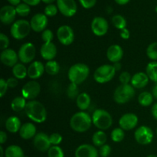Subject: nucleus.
<instances>
[{
  "mask_svg": "<svg viewBox=\"0 0 157 157\" xmlns=\"http://www.w3.org/2000/svg\"><path fill=\"white\" fill-rule=\"evenodd\" d=\"M41 39L44 43L52 42L54 39V33L51 29H45L41 33Z\"/></svg>",
  "mask_w": 157,
  "mask_h": 157,
  "instance_id": "79ce46f5",
  "label": "nucleus"
},
{
  "mask_svg": "<svg viewBox=\"0 0 157 157\" xmlns=\"http://www.w3.org/2000/svg\"><path fill=\"white\" fill-rule=\"evenodd\" d=\"M22 149L18 145H10L5 150V157H25Z\"/></svg>",
  "mask_w": 157,
  "mask_h": 157,
  "instance_id": "c85d7f7f",
  "label": "nucleus"
},
{
  "mask_svg": "<svg viewBox=\"0 0 157 157\" xmlns=\"http://www.w3.org/2000/svg\"><path fill=\"white\" fill-rule=\"evenodd\" d=\"M90 75V68L87 64L84 63H77L73 64L69 68L67 76L71 83H74L75 84H82L84 81L87 80Z\"/></svg>",
  "mask_w": 157,
  "mask_h": 157,
  "instance_id": "7ed1b4c3",
  "label": "nucleus"
},
{
  "mask_svg": "<svg viewBox=\"0 0 157 157\" xmlns=\"http://www.w3.org/2000/svg\"><path fill=\"white\" fill-rule=\"evenodd\" d=\"M17 12L15 7L11 5L4 6L0 9V21L4 25L13 24L15 22Z\"/></svg>",
  "mask_w": 157,
  "mask_h": 157,
  "instance_id": "2eb2a0df",
  "label": "nucleus"
},
{
  "mask_svg": "<svg viewBox=\"0 0 157 157\" xmlns=\"http://www.w3.org/2000/svg\"><path fill=\"white\" fill-rule=\"evenodd\" d=\"M147 55L153 61H157V41L149 44L147 48Z\"/></svg>",
  "mask_w": 157,
  "mask_h": 157,
  "instance_id": "c9c22d12",
  "label": "nucleus"
},
{
  "mask_svg": "<svg viewBox=\"0 0 157 157\" xmlns=\"http://www.w3.org/2000/svg\"><path fill=\"white\" fill-rule=\"evenodd\" d=\"M156 135H157V127H156Z\"/></svg>",
  "mask_w": 157,
  "mask_h": 157,
  "instance_id": "e2e57ef3",
  "label": "nucleus"
},
{
  "mask_svg": "<svg viewBox=\"0 0 157 157\" xmlns=\"http://www.w3.org/2000/svg\"><path fill=\"white\" fill-rule=\"evenodd\" d=\"M19 136L23 140H31L37 134L36 127L32 123H25L21 125L19 130Z\"/></svg>",
  "mask_w": 157,
  "mask_h": 157,
  "instance_id": "b1692460",
  "label": "nucleus"
},
{
  "mask_svg": "<svg viewBox=\"0 0 157 157\" xmlns=\"http://www.w3.org/2000/svg\"><path fill=\"white\" fill-rule=\"evenodd\" d=\"M41 1H42L44 3H45V4L50 5V4H53V2H55L57 1V0H41Z\"/></svg>",
  "mask_w": 157,
  "mask_h": 157,
  "instance_id": "bf43d9fd",
  "label": "nucleus"
},
{
  "mask_svg": "<svg viewBox=\"0 0 157 157\" xmlns=\"http://www.w3.org/2000/svg\"><path fill=\"white\" fill-rule=\"evenodd\" d=\"M114 1L117 4L120 5V6H124V5H127V3H129L130 0H114Z\"/></svg>",
  "mask_w": 157,
  "mask_h": 157,
  "instance_id": "6e6d98bb",
  "label": "nucleus"
},
{
  "mask_svg": "<svg viewBox=\"0 0 157 157\" xmlns=\"http://www.w3.org/2000/svg\"><path fill=\"white\" fill-rule=\"evenodd\" d=\"M13 76L18 80H22L28 76V68L22 63H18L12 67Z\"/></svg>",
  "mask_w": 157,
  "mask_h": 157,
  "instance_id": "bb28decb",
  "label": "nucleus"
},
{
  "mask_svg": "<svg viewBox=\"0 0 157 157\" xmlns=\"http://www.w3.org/2000/svg\"><path fill=\"white\" fill-rule=\"evenodd\" d=\"M23 2L30 6H35L41 2V0H22Z\"/></svg>",
  "mask_w": 157,
  "mask_h": 157,
  "instance_id": "3c124183",
  "label": "nucleus"
},
{
  "mask_svg": "<svg viewBox=\"0 0 157 157\" xmlns=\"http://www.w3.org/2000/svg\"><path fill=\"white\" fill-rule=\"evenodd\" d=\"M6 82H7L8 86H9V88H15L17 87L18 84V81L17 78H15V77H12V78H9L6 80Z\"/></svg>",
  "mask_w": 157,
  "mask_h": 157,
  "instance_id": "09e8293b",
  "label": "nucleus"
},
{
  "mask_svg": "<svg viewBox=\"0 0 157 157\" xmlns=\"http://www.w3.org/2000/svg\"><path fill=\"white\" fill-rule=\"evenodd\" d=\"M27 104L26 99L22 96L15 97L11 103V108L15 112H20L25 110Z\"/></svg>",
  "mask_w": 157,
  "mask_h": 157,
  "instance_id": "c756f323",
  "label": "nucleus"
},
{
  "mask_svg": "<svg viewBox=\"0 0 157 157\" xmlns=\"http://www.w3.org/2000/svg\"><path fill=\"white\" fill-rule=\"evenodd\" d=\"M41 85L35 80H32L26 83L21 88V94L26 100L33 101L39 95Z\"/></svg>",
  "mask_w": 157,
  "mask_h": 157,
  "instance_id": "9d476101",
  "label": "nucleus"
},
{
  "mask_svg": "<svg viewBox=\"0 0 157 157\" xmlns=\"http://www.w3.org/2000/svg\"><path fill=\"white\" fill-rule=\"evenodd\" d=\"M153 98L152 93L148 91H144L140 94L138 97V102L143 107H149L153 102Z\"/></svg>",
  "mask_w": 157,
  "mask_h": 157,
  "instance_id": "7c9ffc66",
  "label": "nucleus"
},
{
  "mask_svg": "<svg viewBox=\"0 0 157 157\" xmlns=\"http://www.w3.org/2000/svg\"><path fill=\"white\" fill-rule=\"evenodd\" d=\"M15 10H16L17 15H18L21 17H25L30 14L31 12V7L29 5L25 3H20L17 6H15Z\"/></svg>",
  "mask_w": 157,
  "mask_h": 157,
  "instance_id": "e433bc0d",
  "label": "nucleus"
},
{
  "mask_svg": "<svg viewBox=\"0 0 157 157\" xmlns=\"http://www.w3.org/2000/svg\"><path fill=\"white\" fill-rule=\"evenodd\" d=\"M111 140L114 143H120L121 141L124 140V137H125V133H124V130L121 127H117L112 130L111 134Z\"/></svg>",
  "mask_w": 157,
  "mask_h": 157,
  "instance_id": "f704fd0d",
  "label": "nucleus"
},
{
  "mask_svg": "<svg viewBox=\"0 0 157 157\" xmlns=\"http://www.w3.org/2000/svg\"><path fill=\"white\" fill-rule=\"evenodd\" d=\"M31 24L29 21L25 19H19L15 21L12 25L10 29V34L15 39L21 40L25 38L31 32Z\"/></svg>",
  "mask_w": 157,
  "mask_h": 157,
  "instance_id": "423d86ee",
  "label": "nucleus"
},
{
  "mask_svg": "<svg viewBox=\"0 0 157 157\" xmlns=\"http://www.w3.org/2000/svg\"><path fill=\"white\" fill-rule=\"evenodd\" d=\"M93 124L99 130H107L113 124V118L108 111L104 109H97L92 114Z\"/></svg>",
  "mask_w": 157,
  "mask_h": 157,
  "instance_id": "20e7f679",
  "label": "nucleus"
},
{
  "mask_svg": "<svg viewBox=\"0 0 157 157\" xmlns=\"http://www.w3.org/2000/svg\"><path fill=\"white\" fill-rule=\"evenodd\" d=\"M32 30L35 32H42L47 29L48 18L44 14L37 13L32 16L30 21Z\"/></svg>",
  "mask_w": 157,
  "mask_h": 157,
  "instance_id": "4468645a",
  "label": "nucleus"
},
{
  "mask_svg": "<svg viewBox=\"0 0 157 157\" xmlns=\"http://www.w3.org/2000/svg\"><path fill=\"white\" fill-rule=\"evenodd\" d=\"M56 5L58 11L67 18L74 16L78 11V6L75 0H57Z\"/></svg>",
  "mask_w": 157,
  "mask_h": 157,
  "instance_id": "f8f14e48",
  "label": "nucleus"
},
{
  "mask_svg": "<svg viewBox=\"0 0 157 157\" xmlns=\"http://www.w3.org/2000/svg\"><path fill=\"white\" fill-rule=\"evenodd\" d=\"M151 113L153 117L157 121V103H155L153 105V107H152Z\"/></svg>",
  "mask_w": 157,
  "mask_h": 157,
  "instance_id": "864d4df0",
  "label": "nucleus"
},
{
  "mask_svg": "<svg viewBox=\"0 0 157 157\" xmlns=\"http://www.w3.org/2000/svg\"><path fill=\"white\" fill-rule=\"evenodd\" d=\"M150 78L145 72H137L132 76L131 85L134 88L141 89L145 87L149 83Z\"/></svg>",
  "mask_w": 157,
  "mask_h": 157,
  "instance_id": "5701e85b",
  "label": "nucleus"
},
{
  "mask_svg": "<svg viewBox=\"0 0 157 157\" xmlns=\"http://www.w3.org/2000/svg\"><path fill=\"white\" fill-rule=\"evenodd\" d=\"M107 140V134L104 130H98L95 132L92 136V142H93L94 146L97 147H101L106 144Z\"/></svg>",
  "mask_w": 157,
  "mask_h": 157,
  "instance_id": "cd10ccee",
  "label": "nucleus"
},
{
  "mask_svg": "<svg viewBox=\"0 0 157 157\" xmlns=\"http://www.w3.org/2000/svg\"><path fill=\"white\" fill-rule=\"evenodd\" d=\"M18 58L22 64H29L33 62L36 55V48L34 44L27 42L23 44L20 47L18 52Z\"/></svg>",
  "mask_w": 157,
  "mask_h": 157,
  "instance_id": "6e6552de",
  "label": "nucleus"
},
{
  "mask_svg": "<svg viewBox=\"0 0 157 157\" xmlns=\"http://www.w3.org/2000/svg\"><path fill=\"white\" fill-rule=\"evenodd\" d=\"M99 151L96 147L90 144H81L76 149L75 157H98Z\"/></svg>",
  "mask_w": 157,
  "mask_h": 157,
  "instance_id": "6ab92c4d",
  "label": "nucleus"
},
{
  "mask_svg": "<svg viewBox=\"0 0 157 157\" xmlns=\"http://www.w3.org/2000/svg\"><path fill=\"white\" fill-rule=\"evenodd\" d=\"M8 88H9V86H8L6 81L4 78H1L0 79V97L1 98H3L6 95V94L7 93Z\"/></svg>",
  "mask_w": 157,
  "mask_h": 157,
  "instance_id": "de8ad7c7",
  "label": "nucleus"
},
{
  "mask_svg": "<svg viewBox=\"0 0 157 157\" xmlns=\"http://www.w3.org/2000/svg\"><path fill=\"white\" fill-rule=\"evenodd\" d=\"M58 12H59V11H58L57 5L50 4V5H47L46 7L44 8V14L47 17H53V16H55V15L58 14Z\"/></svg>",
  "mask_w": 157,
  "mask_h": 157,
  "instance_id": "ea45409f",
  "label": "nucleus"
},
{
  "mask_svg": "<svg viewBox=\"0 0 157 157\" xmlns=\"http://www.w3.org/2000/svg\"><path fill=\"white\" fill-rule=\"evenodd\" d=\"M113 66V67L115 68V70H116V71H120L121 69V64L120 62L114 63Z\"/></svg>",
  "mask_w": 157,
  "mask_h": 157,
  "instance_id": "13d9d810",
  "label": "nucleus"
},
{
  "mask_svg": "<svg viewBox=\"0 0 157 157\" xmlns=\"http://www.w3.org/2000/svg\"><path fill=\"white\" fill-rule=\"evenodd\" d=\"M52 146H58L63 140V137L60 133H53L49 136Z\"/></svg>",
  "mask_w": 157,
  "mask_h": 157,
  "instance_id": "a19ab883",
  "label": "nucleus"
},
{
  "mask_svg": "<svg viewBox=\"0 0 157 157\" xmlns=\"http://www.w3.org/2000/svg\"><path fill=\"white\" fill-rule=\"evenodd\" d=\"M81 6L86 9H90L96 5L97 0H78Z\"/></svg>",
  "mask_w": 157,
  "mask_h": 157,
  "instance_id": "49530a36",
  "label": "nucleus"
},
{
  "mask_svg": "<svg viewBox=\"0 0 157 157\" xmlns=\"http://www.w3.org/2000/svg\"><path fill=\"white\" fill-rule=\"evenodd\" d=\"M92 124V117L85 111H79L75 113L70 120L71 128L78 133L87 131Z\"/></svg>",
  "mask_w": 157,
  "mask_h": 157,
  "instance_id": "f03ea898",
  "label": "nucleus"
},
{
  "mask_svg": "<svg viewBox=\"0 0 157 157\" xmlns=\"http://www.w3.org/2000/svg\"><path fill=\"white\" fill-rule=\"evenodd\" d=\"M34 147L36 150L41 152H48L52 147L49 136L44 133H38L34 137Z\"/></svg>",
  "mask_w": 157,
  "mask_h": 157,
  "instance_id": "f3484780",
  "label": "nucleus"
},
{
  "mask_svg": "<svg viewBox=\"0 0 157 157\" xmlns=\"http://www.w3.org/2000/svg\"><path fill=\"white\" fill-rule=\"evenodd\" d=\"M76 104L81 111H85L91 104V98L87 93H81L76 99Z\"/></svg>",
  "mask_w": 157,
  "mask_h": 157,
  "instance_id": "a878e982",
  "label": "nucleus"
},
{
  "mask_svg": "<svg viewBox=\"0 0 157 157\" xmlns=\"http://www.w3.org/2000/svg\"><path fill=\"white\" fill-rule=\"evenodd\" d=\"M116 72L111 64H103L96 69L94 73V79L99 84H105L114 78Z\"/></svg>",
  "mask_w": 157,
  "mask_h": 157,
  "instance_id": "0eeeda50",
  "label": "nucleus"
},
{
  "mask_svg": "<svg viewBox=\"0 0 157 157\" xmlns=\"http://www.w3.org/2000/svg\"><path fill=\"white\" fill-rule=\"evenodd\" d=\"M124 57V50L119 44H112L107 48V58L110 62L117 63L121 61Z\"/></svg>",
  "mask_w": 157,
  "mask_h": 157,
  "instance_id": "4be33fe9",
  "label": "nucleus"
},
{
  "mask_svg": "<svg viewBox=\"0 0 157 157\" xmlns=\"http://www.w3.org/2000/svg\"><path fill=\"white\" fill-rule=\"evenodd\" d=\"M130 31L126 28V29H123V30H121V37L123 38V39H128L130 38Z\"/></svg>",
  "mask_w": 157,
  "mask_h": 157,
  "instance_id": "8fccbe9b",
  "label": "nucleus"
},
{
  "mask_svg": "<svg viewBox=\"0 0 157 157\" xmlns=\"http://www.w3.org/2000/svg\"><path fill=\"white\" fill-rule=\"evenodd\" d=\"M132 77L130 74L127 71H123L119 76V81L121 84H128L131 82Z\"/></svg>",
  "mask_w": 157,
  "mask_h": 157,
  "instance_id": "37998d69",
  "label": "nucleus"
},
{
  "mask_svg": "<svg viewBox=\"0 0 157 157\" xmlns=\"http://www.w3.org/2000/svg\"><path fill=\"white\" fill-rule=\"evenodd\" d=\"M25 157H28V156H25Z\"/></svg>",
  "mask_w": 157,
  "mask_h": 157,
  "instance_id": "0e129e2a",
  "label": "nucleus"
},
{
  "mask_svg": "<svg viewBox=\"0 0 157 157\" xmlns=\"http://www.w3.org/2000/svg\"><path fill=\"white\" fill-rule=\"evenodd\" d=\"M152 94H153V98L157 100V83L155 84V85L152 88Z\"/></svg>",
  "mask_w": 157,
  "mask_h": 157,
  "instance_id": "5fc2aeb1",
  "label": "nucleus"
},
{
  "mask_svg": "<svg viewBox=\"0 0 157 157\" xmlns=\"http://www.w3.org/2000/svg\"><path fill=\"white\" fill-rule=\"evenodd\" d=\"M79 89H78V84H75L74 83H70L67 88V95L70 99L74 100L77 99V98L79 95Z\"/></svg>",
  "mask_w": 157,
  "mask_h": 157,
  "instance_id": "4c0bfd02",
  "label": "nucleus"
},
{
  "mask_svg": "<svg viewBox=\"0 0 157 157\" xmlns=\"http://www.w3.org/2000/svg\"><path fill=\"white\" fill-rule=\"evenodd\" d=\"M138 121L139 119L135 113H127L120 118L119 125L124 130H131L137 126Z\"/></svg>",
  "mask_w": 157,
  "mask_h": 157,
  "instance_id": "dca6fc26",
  "label": "nucleus"
},
{
  "mask_svg": "<svg viewBox=\"0 0 157 157\" xmlns=\"http://www.w3.org/2000/svg\"><path fill=\"white\" fill-rule=\"evenodd\" d=\"M112 24L119 30H123L127 27V20L123 15H115L112 17Z\"/></svg>",
  "mask_w": 157,
  "mask_h": 157,
  "instance_id": "72a5a7b5",
  "label": "nucleus"
},
{
  "mask_svg": "<svg viewBox=\"0 0 157 157\" xmlns=\"http://www.w3.org/2000/svg\"><path fill=\"white\" fill-rule=\"evenodd\" d=\"M40 55L45 61H52L57 55L56 45L53 42L44 43L40 48Z\"/></svg>",
  "mask_w": 157,
  "mask_h": 157,
  "instance_id": "412c9836",
  "label": "nucleus"
},
{
  "mask_svg": "<svg viewBox=\"0 0 157 157\" xmlns=\"http://www.w3.org/2000/svg\"><path fill=\"white\" fill-rule=\"evenodd\" d=\"M7 139H8V136L6 132L2 131V130L0 131V144H1V145L4 144L7 141Z\"/></svg>",
  "mask_w": 157,
  "mask_h": 157,
  "instance_id": "603ef678",
  "label": "nucleus"
},
{
  "mask_svg": "<svg viewBox=\"0 0 157 157\" xmlns=\"http://www.w3.org/2000/svg\"><path fill=\"white\" fill-rule=\"evenodd\" d=\"M6 128L9 133H15L17 132H19L20 129H21V121L18 117L15 116H11L6 120Z\"/></svg>",
  "mask_w": 157,
  "mask_h": 157,
  "instance_id": "393cba45",
  "label": "nucleus"
},
{
  "mask_svg": "<svg viewBox=\"0 0 157 157\" xmlns=\"http://www.w3.org/2000/svg\"><path fill=\"white\" fill-rule=\"evenodd\" d=\"M57 38L63 45H70L75 41V32L71 26L64 25L57 30Z\"/></svg>",
  "mask_w": 157,
  "mask_h": 157,
  "instance_id": "9b49d317",
  "label": "nucleus"
},
{
  "mask_svg": "<svg viewBox=\"0 0 157 157\" xmlns=\"http://www.w3.org/2000/svg\"><path fill=\"white\" fill-rule=\"evenodd\" d=\"M5 156V151L3 150L2 146H0V157H4Z\"/></svg>",
  "mask_w": 157,
  "mask_h": 157,
  "instance_id": "052dcab7",
  "label": "nucleus"
},
{
  "mask_svg": "<svg viewBox=\"0 0 157 157\" xmlns=\"http://www.w3.org/2000/svg\"><path fill=\"white\" fill-rule=\"evenodd\" d=\"M147 157H157L156 155H154V154H151V155H149Z\"/></svg>",
  "mask_w": 157,
  "mask_h": 157,
  "instance_id": "680f3d73",
  "label": "nucleus"
},
{
  "mask_svg": "<svg viewBox=\"0 0 157 157\" xmlns=\"http://www.w3.org/2000/svg\"><path fill=\"white\" fill-rule=\"evenodd\" d=\"M44 67H45L46 73L48 74L49 75H52V76L58 75L60 71V69H61L60 64L55 60L47 61V63L44 65Z\"/></svg>",
  "mask_w": 157,
  "mask_h": 157,
  "instance_id": "473e14b6",
  "label": "nucleus"
},
{
  "mask_svg": "<svg viewBox=\"0 0 157 157\" xmlns=\"http://www.w3.org/2000/svg\"><path fill=\"white\" fill-rule=\"evenodd\" d=\"M153 137V131L147 126H141L138 127L134 133L135 140L140 145H148L151 144Z\"/></svg>",
  "mask_w": 157,
  "mask_h": 157,
  "instance_id": "1a4fd4ad",
  "label": "nucleus"
},
{
  "mask_svg": "<svg viewBox=\"0 0 157 157\" xmlns=\"http://www.w3.org/2000/svg\"><path fill=\"white\" fill-rule=\"evenodd\" d=\"M135 95V88L131 84H121L113 93V100L118 104H124L129 102Z\"/></svg>",
  "mask_w": 157,
  "mask_h": 157,
  "instance_id": "39448f33",
  "label": "nucleus"
},
{
  "mask_svg": "<svg viewBox=\"0 0 157 157\" xmlns=\"http://www.w3.org/2000/svg\"><path fill=\"white\" fill-rule=\"evenodd\" d=\"M9 39L7 35H5L4 33L0 34V48L1 50H6L9 48Z\"/></svg>",
  "mask_w": 157,
  "mask_h": 157,
  "instance_id": "c03bdc74",
  "label": "nucleus"
},
{
  "mask_svg": "<svg viewBox=\"0 0 157 157\" xmlns=\"http://www.w3.org/2000/svg\"><path fill=\"white\" fill-rule=\"evenodd\" d=\"M48 153V157H64V153L59 146H52Z\"/></svg>",
  "mask_w": 157,
  "mask_h": 157,
  "instance_id": "58836bf2",
  "label": "nucleus"
},
{
  "mask_svg": "<svg viewBox=\"0 0 157 157\" xmlns=\"http://www.w3.org/2000/svg\"><path fill=\"white\" fill-rule=\"evenodd\" d=\"M26 116L37 124L44 123L47 119V110L45 107L38 101H29L25 108Z\"/></svg>",
  "mask_w": 157,
  "mask_h": 157,
  "instance_id": "f257e3e1",
  "label": "nucleus"
},
{
  "mask_svg": "<svg viewBox=\"0 0 157 157\" xmlns=\"http://www.w3.org/2000/svg\"><path fill=\"white\" fill-rule=\"evenodd\" d=\"M146 73L150 81L157 83V61H151L147 64Z\"/></svg>",
  "mask_w": 157,
  "mask_h": 157,
  "instance_id": "2f4dec72",
  "label": "nucleus"
},
{
  "mask_svg": "<svg viewBox=\"0 0 157 157\" xmlns=\"http://www.w3.org/2000/svg\"><path fill=\"white\" fill-rule=\"evenodd\" d=\"M111 153V147L108 144H104V146L100 147L99 155L101 157H108Z\"/></svg>",
  "mask_w": 157,
  "mask_h": 157,
  "instance_id": "a18cd8bd",
  "label": "nucleus"
},
{
  "mask_svg": "<svg viewBox=\"0 0 157 157\" xmlns=\"http://www.w3.org/2000/svg\"><path fill=\"white\" fill-rule=\"evenodd\" d=\"M45 71V67L42 62L35 61L31 63L28 67V77L32 80H36L41 78Z\"/></svg>",
  "mask_w": 157,
  "mask_h": 157,
  "instance_id": "aec40b11",
  "label": "nucleus"
},
{
  "mask_svg": "<svg viewBox=\"0 0 157 157\" xmlns=\"http://www.w3.org/2000/svg\"><path fill=\"white\" fill-rule=\"evenodd\" d=\"M0 60L1 62L4 65L8 66V67H12L18 64V53L11 48H7L6 50L2 51L1 55H0Z\"/></svg>",
  "mask_w": 157,
  "mask_h": 157,
  "instance_id": "a211bd4d",
  "label": "nucleus"
},
{
  "mask_svg": "<svg viewBox=\"0 0 157 157\" xmlns=\"http://www.w3.org/2000/svg\"><path fill=\"white\" fill-rule=\"evenodd\" d=\"M7 1L9 2L11 6H17L21 3V0H7Z\"/></svg>",
  "mask_w": 157,
  "mask_h": 157,
  "instance_id": "4d7b16f0",
  "label": "nucleus"
},
{
  "mask_svg": "<svg viewBox=\"0 0 157 157\" xmlns=\"http://www.w3.org/2000/svg\"><path fill=\"white\" fill-rule=\"evenodd\" d=\"M92 32L96 36L102 37L107 33L109 29L108 21L101 16H97L93 18L90 25Z\"/></svg>",
  "mask_w": 157,
  "mask_h": 157,
  "instance_id": "ddd939ff",
  "label": "nucleus"
}]
</instances>
